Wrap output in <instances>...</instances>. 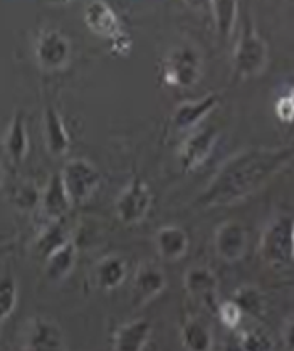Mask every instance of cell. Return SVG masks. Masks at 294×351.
I'll use <instances>...</instances> for the list:
<instances>
[{
    "label": "cell",
    "mask_w": 294,
    "mask_h": 351,
    "mask_svg": "<svg viewBox=\"0 0 294 351\" xmlns=\"http://www.w3.org/2000/svg\"><path fill=\"white\" fill-rule=\"evenodd\" d=\"M294 160V147L245 148L230 156L197 197L199 208H219L241 204Z\"/></svg>",
    "instance_id": "cell-1"
},
{
    "label": "cell",
    "mask_w": 294,
    "mask_h": 351,
    "mask_svg": "<svg viewBox=\"0 0 294 351\" xmlns=\"http://www.w3.org/2000/svg\"><path fill=\"white\" fill-rule=\"evenodd\" d=\"M204 74V58L192 44L173 47L163 59L162 77L167 84L178 89H192Z\"/></svg>",
    "instance_id": "cell-2"
},
{
    "label": "cell",
    "mask_w": 294,
    "mask_h": 351,
    "mask_svg": "<svg viewBox=\"0 0 294 351\" xmlns=\"http://www.w3.org/2000/svg\"><path fill=\"white\" fill-rule=\"evenodd\" d=\"M269 62V47L267 43L252 27L251 21H244L239 40L234 47L232 67L241 80L256 77L266 71Z\"/></svg>",
    "instance_id": "cell-3"
},
{
    "label": "cell",
    "mask_w": 294,
    "mask_h": 351,
    "mask_svg": "<svg viewBox=\"0 0 294 351\" xmlns=\"http://www.w3.org/2000/svg\"><path fill=\"white\" fill-rule=\"evenodd\" d=\"M62 184L73 205H83L101 185V173L86 158H73L62 167Z\"/></svg>",
    "instance_id": "cell-4"
},
{
    "label": "cell",
    "mask_w": 294,
    "mask_h": 351,
    "mask_svg": "<svg viewBox=\"0 0 294 351\" xmlns=\"http://www.w3.org/2000/svg\"><path fill=\"white\" fill-rule=\"evenodd\" d=\"M154 207V192L141 178H133L114 200V214L125 226H138Z\"/></svg>",
    "instance_id": "cell-5"
},
{
    "label": "cell",
    "mask_w": 294,
    "mask_h": 351,
    "mask_svg": "<svg viewBox=\"0 0 294 351\" xmlns=\"http://www.w3.org/2000/svg\"><path fill=\"white\" fill-rule=\"evenodd\" d=\"M24 351H66V333L58 321L46 316H32L22 333Z\"/></svg>",
    "instance_id": "cell-6"
},
{
    "label": "cell",
    "mask_w": 294,
    "mask_h": 351,
    "mask_svg": "<svg viewBox=\"0 0 294 351\" xmlns=\"http://www.w3.org/2000/svg\"><path fill=\"white\" fill-rule=\"evenodd\" d=\"M293 222L279 217L264 229L260 237V256L269 266L281 267L293 259Z\"/></svg>",
    "instance_id": "cell-7"
},
{
    "label": "cell",
    "mask_w": 294,
    "mask_h": 351,
    "mask_svg": "<svg viewBox=\"0 0 294 351\" xmlns=\"http://www.w3.org/2000/svg\"><path fill=\"white\" fill-rule=\"evenodd\" d=\"M73 54L71 39L58 29L44 31L36 40V61L40 69L58 73L68 67Z\"/></svg>",
    "instance_id": "cell-8"
},
{
    "label": "cell",
    "mask_w": 294,
    "mask_h": 351,
    "mask_svg": "<svg viewBox=\"0 0 294 351\" xmlns=\"http://www.w3.org/2000/svg\"><path fill=\"white\" fill-rule=\"evenodd\" d=\"M219 141V130L215 126H204L192 133L178 152V163L184 171L200 168L214 153Z\"/></svg>",
    "instance_id": "cell-9"
},
{
    "label": "cell",
    "mask_w": 294,
    "mask_h": 351,
    "mask_svg": "<svg viewBox=\"0 0 294 351\" xmlns=\"http://www.w3.org/2000/svg\"><path fill=\"white\" fill-rule=\"evenodd\" d=\"M249 247V234L239 220H225L215 229L214 251L224 263H237L244 259Z\"/></svg>",
    "instance_id": "cell-10"
},
{
    "label": "cell",
    "mask_w": 294,
    "mask_h": 351,
    "mask_svg": "<svg viewBox=\"0 0 294 351\" xmlns=\"http://www.w3.org/2000/svg\"><path fill=\"white\" fill-rule=\"evenodd\" d=\"M184 289L187 294L199 301L202 306L214 308L217 311L219 304V279L215 272L207 266H192L184 276Z\"/></svg>",
    "instance_id": "cell-11"
},
{
    "label": "cell",
    "mask_w": 294,
    "mask_h": 351,
    "mask_svg": "<svg viewBox=\"0 0 294 351\" xmlns=\"http://www.w3.org/2000/svg\"><path fill=\"white\" fill-rule=\"evenodd\" d=\"M167 289V274L155 264H141L132 282L133 304L143 306L156 300Z\"/></svg>",
    "instance_id": "cell-12"
},
{
    "label": "cell",
    "mask_w": 294,
    "mask_h": 351,
    "mask_svg": "<svg viewBox=\"0 0 294 351\" xmlns=\"http://www.w3.org/2000/svg\"><path fill=\"white\" fill-rule=\"evenodd\" d=\"M84 24L96 36L108 39L110 43L117 40L121 34H125L121 27V22L117 12L108 5L106 2H89L84 5Z\"/></svg>",
    "instance_id": "cell-13"
},
{
    "label": "cell",
    "mask_w": 294,
    "mask_h": 351,
    "mask_svg": "<svg viewBox=\"0 0 294 351\" xmlns=\"http://www.w3.org/2000/svg\"><path fill=\"white\" fill-rule=\"evenodd\" d=\"M221 103V96L217 93H210L197 101H185L180 103L173 111L172 125L178 132H187L195 128L200 121H204Z\"/></svg>",
    "instance_id": "cell-14"
},
{
    "label": "cell",
    "mask_w": 294,
    "mask_h": 351,
    "mask_svg": "<svg viewBox=\"0 0 294 351\" xmlns=\"http://www.w3.org/2000/svg\"><path fill=\"white\" fill-rule=\"evenodd\" d=\"M42 136L47 153L56 158L68 155L71 136L64 118L54 106H47L42 113Z\"/></svg>",
    "instance_id": "cell-15"
},
{
    "label": "cell",
    "mask_w": 294,
    "mask_h": 351,
    "mask_svg": "<svg viewBox=\"0 0 294 351\" xmlns=\"http://www.w3.org/2000/svg\"><path fill=\"white\" fill-rule=\"evenodd\" d=\"M154 335V323L147 318L126 321L113 335V351H145Z\"/></svg>",
    "instance_id": "cell-16"
},
{
    "label": "cell",
    "mask_w": 294,
    "mask_h": 351,
    "mask_svg": "<svg viewBox=\"0 0 294 351\" xmlns=\"http://www.w3.org/2000/svg\"><path fill=\"white\" fill-rule=\"evenodd\" d=\"M73 207V202H71L66 186L62 184L61 173H54L47 180L46 189L42 190L40 212L49 222H56V220H64Z\"/></svg>",
    "instance_id": "cell-17"
},
{
    "label": "cell",
    "mask_w": 294,
    "mask_h": 351,
    "mask_svg": "<svg viewBox=\"0 0 294 351\" xmlns=\"http://www.w3.org/2000/svg\"><path fill=\"white\" fill-rule=\"evenodd\" d=\"M191 247V237L178 226H165L155 234V249L163 261L175 263L185 257Z\"/></svg>",
    "instance_id": "cell-18"
},
{
    "label": "cell",
    "mask_w": 294,
    "mask_h": 351,
    "mask_svg": "<svg viewBox=\"0 0 294 351\" xmlns=\"http://www.w3.org/2000/svg\"><path fill=\"white\" fill-rule=\"evenodd\" d=\"M77 245L73 241L62 245L56 252H52L46 261H44V274L49 282L59 285V282L66 281L71 274H73L74 267L77 264Z\"/></svg>",
    "instance_id": "cell-19"
},
{
    "label": "cell",
    "mask_w": 294,
    "mask_h": 351,
    "mask_svg": "<svg viewBox=\"0 0 294 351\" xmlns=\"http://www.w3.org/2000/svg\"><path fill=\"white\" fill-rule=\"evenodd\" d=\"M3 152L12 162H22L29 153V133L25 125V117L16 111L10 118L7 132L3 134Z\"/></svg>",
    "instance_id": "cell-20"
},
{
    "label": "cell",
    "mask_w": 294,
    "mask_h": 351,
    "mask_svg": "<svg viewBox=\"0 0 294 351\" xmlns=\"http://www.w3.org/2000/svg\"><path fill=\"white\" fill-rule=\"evenodd\" d=\"M128 278V264L120 256H106L95 267V281L104 291L118 289Z\"/></svg>",
    "instance_id": "cell-21"
},
{
    "label": "cell",
    "mask_w": 294,
    "mask_h": 351,
    "mask_svg": "<svg viewBox=\"0 0 294 351\" xmlns=\"http://www.w3.org/2000/svg\"><path fill=\"white\" fill-rule=\"evenodd\" d=\"M180 343L185 351H212L214 333L204 321L191 318L182 324Z\"/></svg>",
    "instance_id": "cell-22"
},
{
    "label": "cell",
    "mask_w": 294,
    "mask_h": 351,
    "mask_svg": "<svg viewBox=\"0 0 294 351\" xmlns=\"http://www.w3.org/2000/svg\"><path fill=\"white\" fill-rule=\"evenodd\" d=\"M214 21L215 32L222 40H229L234 36L239 22V3L237 2H210L208 3Z\"/></svg>",
    "instance_id": "cell-23"
},
{
    "label": "cell",
    "mask_w": 294,
    "mask_h": 351,
    "mask_svg": "<svg viewBox=\"0 0 294 351\" xmlns=\"http://www.w3.org/2000/svg\"><path fill=\"white\" fill-rule=\"evenodd\" d=\"M68 242H71V239L68 232H66V227L64 223H62V220L47 222V226L40 230L39 235H37L36 251L39 256L44 257V261H46L52 252L61 249L62 245H66Z\"/></svg>",
    "instance_id": "cell-24"
},
{
    "label": "cell",
    "mask_w": 294,
    "mask_h": 351,
    "mask_svg": "<svg viewBox=\"0 0 294 351\" xmlns=\"http://www.w3.org/2000/svg\"><path fill=\"white\" fill-rule=\"evenodd\" d=\"M230 300L236 301L237 306L243 309L244 316H249V318H260L266 315L267 301L258 286L244 285L237 287Z\"/></svg>",
    "instance_id": "cell-25"
},
{
    "label": "cell",
    "mask_w": 294,
    "mask_h": 351,
    "mask_svg": "<svg viewBox=\"0 0 294 351\" xmlns=\"http://www.w3.org/2000/svg\"><path fill=\"white\" fill-rule=\"evenodd\" d=\"M241 346L244 351H274L276 343H274L273 335L260 326H252L247 330L241 331L237 335Z\"/></svg>",
    "instance_id": "cell-26"
},
{
    "label": "cell",
    "mask_w": 294,
    "mask_h": 351,
    "mask_svg": "<svg viewBox=\"0 0 294 351\" xmlns=\"http://www.w3.org/2000/svg\"><path fill=\"white\" fill-rule=\"evenodd\" d=\"M19 302V282L14 274H2L0 279V321H5L16 311Z\"/></svg>",
    "instance_id": "cell-27"
},
{
    "label": "cell",
    "mask_w": 294,
    "mask_h": 351,
    "mask_svg": "<svg viewBox=\"0 0 294 351\" xmlns=\"http://www.w3.org/2000/svg\"><path fill=\"white\" fill-rule=\"evenodd\" d=\"M40 197H42V192H39L36 185L24 182L19 189H16L12 200L21 212H31L36 207H40Z\"/></svg>",
    "instance_id": "cell-28"
},
{
    "label": "cell",
    "mask_w": 294,
    "mask_h": 351,
    "mask_svg": "<svg viewBox=\"0 0 294 351\" xmlns=\"http://www.w3.org/2000/svg\"><path fill=\"white\" fill-rule=\"evenodd\" d=\"M217 316L221 319V323L224 326L229 328V330H237L241 324V321L244 318V313L243 309L237 306L236 301L232 300H227L222 301L217 308Z\"/></svg>",
    "instance_id": "cell-29"
},
{
    "label": "cell",
    "mask_w": 294,
    "mask_h": 351,
    "mask_svg": "<svg viewBox=\"0 0 294 351\" xmlns=\"http://www.w3.org/2000/svg\"><path fill=\"white\" fill-rule=\"evenodd\" d=\"M276 114L281 121L291 123L294 119V104L289 96H284L276 103Z\"/></svg>",
    "instance_id": "cell-30"
},
{
    "label": "cell",
    "mask_w": 294,
    "mask_h": 351,
    "mask_svg": "<svg viewBox=\"0 0 294 351\" xmlns=\"http://www.w3.org/2000/svg\"><path fill=\"white\" fill-rule=\"evenodd\" d=\"M282 345L288 351H294V318L286 321L284 328H282Z\"/></svg>",
    "instance_id": "cell-31"
},
{
    "label": "cell",
    "mask_w": 294,
    "mask_h": 351,
    "mask_svg": "<svg viewBox=\"0 0 294 351\" xmlns=\"http://www.w3.org/2000/svg\"><path fill=\"white\" fill-rule=\"evenodd\" d=\"M222 351H244V348L241 346L239 338H237V336H232V338L227 339V343L224 345V350Z\"/></svg>",
    "instance_id": "cell-32"
},
{
    "label": "cell",
    "mask_w": 294,
    "mask_h": 351,
    "mask_svg": "<svg viewBox=\"0 0 294 351\" xmlns=\"http://www.w3.org/2000/svg\"><path fill=\"white\" fill-rule=\"evenodd\" d=\"M291 239H293V259H294V222H293V232H291Z\"/></svg>",
    "instance_id": "cell-33"
},
{
    "label": "cell",
    "mask_w": 294,
    "mask_h": 351,
    "mask_svg": "<svg viewBox=\"0 0 294 351\" xmlns=\"http://www.w3.org/2000/svg\"><path fill=\"white\" fill-rule=\"evenodd\" d=\"M288 96H289V99H291V101H293V104H294V88L291 89V93H289Z\"/></svg>",
    "instance_id": "cell-34"
}]
</instances>
